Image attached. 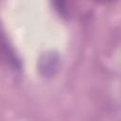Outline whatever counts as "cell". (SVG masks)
Here are the masks:
<instances>
[{"instance_id": "7a4b0ae2", "label": "cell", "mask_w": 121, "mask_h": 121, "mask_svg": "<svg viewBox=\"0 0 121 121\" xmlns=\"http://www.w3.org/2000/svg\"><path fill=\"white\" fill-rule=\"evenodd\" d=\"M0 52H1L4 60L7 62H9L13 68H15V69L21 68V62L16 58L14 51L8 43L5 37H2L1 35H0Z\"/></svg>"}, {"instance_id": "6da1fadb", "label": "cell", "mask_w": 121, "mask_h": 121, "mask_svg": "<svg viewBox=\"0 0 121 121\" xmlns=\"http://www.w3.org/2000/svg\"><path fill=\"white\" fill-rule=\"evenodd\" d=\"M60 66V57L56 52L48 51L43 53L38 60L39 73L44 78H51L57 74Z\"/></svg>"}]
</instances>
